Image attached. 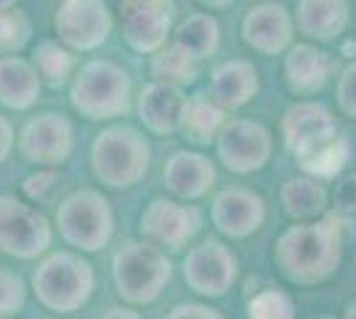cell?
Masks as SVG:
<instances>
[{"mask_svg":"<svg viewBox=\"0 0 356 319\" xmlns=\"http://www.w3.org/2000/svg\"><path fill=\"white\" fill-rule=\"evenodd\" d=\"M348 218L327 213L312 224H293L274 245V263L287 282L312 288L338 272L343 245L348 237Z\"/></svg>","mask_w":356,"mask_h":319,"instance_id":"cell-1","label":"cell"},{"mask_svg":"<svg viewBox=\"0 0 356 319\" xmlns=\"http://www.w3.org/2000/svg\"><path fill=\"white\" fill-rule=\"evenodd\" d=\"M152 149L144 133L131 125H109L93 138L90 170L109 189H131L147 176Z\"/></svg>","mask_w":356,"mask_h":319,"instance_id":"cell-2","label":"cell"},{"mask_svg":"<svg viewBox=\"0 0 356 319\" xmlns=\"http://www.w3.org/2000/svg\"><path fill=\"white\" fill-rule=\"evenodd\" d=\"M134 83L131 75L109 59H93L80 67L70 85V101L88 120H112L128 115Z\"/></svg>","mask_w":356,"mask_h":319,"instance_id":"cell-3","label":"cell"},{"mask_svg":"<svg viewBox=\"0 0 356 319\" xmlns=\"http://www.w3.org/2000/svg\"><path fill=\"white\" fill-rule=\"evenodd\" d=\"M32 288L48 311L72 314L88 304L90 293L96 288V274L83 256L59 250L40 261V266L32 274Z\"/></svg>","mask_w":356,"mask_h":319,"instance_id":"cell-4","label":"cell"},{"mask_svg":"<svg viewBox=\"0 0 356 319\" xmlns=\"http://www.w3.org/2000/svg\"><path fill=\"white\" fill-rule=\"evenodd\" d=\"M173 263L163 247L152 243H125L112 259V277L118 295L131 306H147L160 298L170 282Z\"/></svg>","mask_w":356,"mask_h":319,"instance_id":"cell-5","label":"cell"},{"mask_svg":"<svg viewBox=\"0 0 356 319\" xmlns=\"http://www.w3.org/2000/svg\"><path fill=\"white\" fill-rule=\"evenodd\" d=\"M56 229L67 245L83 253H99L115 234V213L102 192L80 189L59 202Z\"/></svg>","mask_w":356,"mask_h":319,"instance_id":"cell-6","label":"cell"},{"mask_svg":"<svg viewBox=\"0 0 356 319\" xmlns=\"http://www.w3.org/2000/svg\"><path fill=\"white\" fill-rule=\"evenodd\" d=\"M54 240V227L30 202L0 195V256L32 261L43 256Z\"/></svg>","mask_w":356,"mask_h":319,"instance_id":"cell-7","label":"cell"},{"mask_svg":"<svg viewBox=\"0 0 356 319\" xmlns=\"http://www.w3.org/2000/svg\"><path fill=\"white\" fill-rule=\"evenodd\" d=\"M115 19L106 3L99 0H64L54 14V30L70 51H96L109 40Z\"/></svg>","mask_w":356,"mask_h":319,"instance_id":"cell-8","label":"cell"},{"mask_svg":"<svg viewBox=\"0 0 356 319\" xmlns=\"http://www.w3.org/2000/svg\"><path fill=\"white\" fill-rule=\"evenodd\" d=\"M239 277V261L234 250L221 240H205L194 245L184 261L186 285L205 298H221L234 288Z\"/></svg>","mask_w":356,"mask_h":319,"instance_id":"cell-9","label":"cell"},{"mask_svg":"<svg viewBox=\"0 0 356 319\" xmlns=\"http://www.w3.org/2000/svg\"><path fill=\"white\" fill-rule=\"evenodd\" d=\"M216 152L218 160L229 167L232 173H255L266 165L274 154V141L266 125L255 120H226L221 133L216 138Z\"/></svg>","mask_w":356,"mask_h":319,"instance_id":"cell-10","label":"cell"},{"mask_svg":"<svg viewBox=\"0 0 356 319\" xmlns=\"http://www.w3.org/2000/svg\"><path fill=\"white\" fill-rule=\"evenodd\" d=\"M284 147L296 154V160H306L309 154L330 147L335 138H341L332 112L319 101H296L284 109L282 117Z\"/></svg>","mask_w":356,"mask_h":319,"instance_id":"cell-11","label":"cell"},{"mask_svg":"<svg viewBox=\"0 0 356 319\" xmlns=\"http://www.w3.org/2000/svg\"><path fill=\"white\" fill-rule=\"evenodd\" d=\"M16 147L27 163L61 165L72 154V122L61 112H43L24 122Z\"/></svg>","mask_w":356,"mask_h":319,"instance_id":"cell-12","label":"cell"},{"mask_svg":"<svg viewBox=\"0 0 356 319\" xmlns=\"http://www.w3.org/2000/svg\"><path fill=\"white\" fill-rule=\"evenodd\" d=\"M122 38L136 54H157L173 35V3L160 0H128L120 6Z\"/></svg>","mask_w":356,"mask_h":319,"instance_id":"cell-13","label":"cell"},{"mask_svg":"<svg viewBox=\"0 0 356 319\" xmlns=\"http://www.w3.org/2000/svg\"><path fill=\"white\" fill-rule=\"evenodd\" d=\"M202 215L192 205H178L168 197H154L141 213V234L144 240L157 247L178 250L186 243H192L194 234L200 231Z\"/></svg>","mask_w":356,"mask_h":319,"instance_id":"cell-14","label":"cell"},{"mask_svg":"<svg viewBox=\"0 0 356 319\" xmlns=\"http://www.w3.org/2000/svg\"><path fill=\"white\" fill-rule=\"evenodd\" d=\"M210 218H213V224L223 237L245 240V237H250L264 227L266 202L248 186H226L213 197Z\"/></svg>","mask_w":356,"mask_h":319,"instance_id":"cell-15","label":"cell"},{"mask_svg":"<svg viewBox=\"0 0 356 319\" xmlns=\"http://www.w3.org/2000/svg\"><path fill=\"white\" fill-rule=\"evenodd\" d=\"M293 14L282 3H258L242 19V40L261 56H277L293 48Z\"/></svg>","mask_w":356,"mask_h":319,"instance_id":"cell-16","label":"cell"},{"mask_svg":"<svg viewBox=\"0 0 356 319\" xmlns=\"http://www.w3.org/2000/svg\"><path fill=\"white\" fill-rule=\"evenodd\" d=\"M186 101L189 99H186L184 88L152 80L138 93V117L147 131L157 133V136H168V133L181 131Z\"/></svg>","mask_w":356,"mask_h":319,"instance_id":"cell-17","label":"cell"},{"mask_svg":"<svg viewBox=\"0 0 356 319\" xmlns=\"http://www.w3.org/2000/svg\"><path fill=\"white\" fill-rule=\"evenodd\" d=\"M163 179L165 186L176 197L200 199L216 186V165L210 163L205 154L181 149V152L170 154V160L165 163Z\"/></svg>","mask_w":356,"mask_h":319,"instance_id":"cell-18","label":"cell"},{"mask_svg":"<svg viewBox=\"0 0 356 319\" xmlns=\"http://www.w3.org/2000/svg\"><path fill=\"white\" fill-rule=\"evenodd\" d=\"M261 91V80L250 61L229 59L218 64L210 77V99L226 109H239L252 101Z\"/></svg>","mask_w":356,"mask_h":319,"instance_id":"cell-19","label":"cell"},{"mask_svg":"<svg viewBox=\"0 0 356 319\" xmlns=\"http://www.w3.org/2000/svg\"><path fill=\"white\" fill-rule=\"evenodd\" d=\"M43 91V80L27 59L22 56H3L0 59V104L27 112L38 104Z\"/></svg>","mask_w":356,"mask_h":319,"instance_id":"cell-20","label":"cell"},{"mask_svg":"<svg viewBox=\"0 0 356 319\" xmlns=\"http://www.w3.org/2000/svg\"><path fill=\"white\" fill-rule=\"evenodd\" d=\"M330 75V59L325 51L298 43L284 54V83L296 96H312L322 91Z\"/></svg>","mask_w":356,"mask_h":319,"instance_id":"cell-21","label":"cell"},{"mask_svg":"<svg viewBox=\"0 0 356 319\" xmlns=\"http://www.w3.org/2000/svg\"><path fill=\"white\" fill-rule=\"evenodd\" d=\"M351 19V8L343 0H300L296 6V27L319 43L335 40Z\"/></svg>","mask_w":356,"mask_h":319,"instance_id":"cell-22","label":"cell"},{"mask_svg":"<svg viewBox=\"0 0 356 319\" xmlns=\"http://www.w3.org/2000/svg\"><path fill=\"white\" fill-rule=\"evenodd\" d=\"M280 199H282L284 213L300 221V224H312L319 221V215L327 211V189L322 181H314L309 176H300V179H290L282 183L280 189Z\"/></svg>","mask_w":356,"mask_h":319,"instance_id":"cell-23","label":"cell"},{"mask_svg":"<svg viewBox=\"0 0 356 319\" xmlns=\"http://www.w3.org/2000/svg\"><path fill=\"white\" fill-rule=\"evenodd\" d=\"M223 125H226V112L210 96L200 93L186 101L184 120H181V133L186 141H192L197 147H208L210 141L218 138Z\"/></svg>","mask_w":356,"mask_h":319,"instance_id":"cell-24","label":"cell"},{"mask_svg":"<svg viewBox=\"0 0 356 319\" xmlns=\"http://www.w3.org/2000/svg\"><path fill=\"white\" fill-rule=\"evenodd\" d=\"M173 46L189 54L194 61L210 59L221 46V27L210 14L186 16L173 30Z\"/></svg>","mask_w":356,"mask_h":319,"instance_id":"cell-25","label":"cell"},{"mask_svg":"<svg viewBox=\"0 0 356 319\" xmlns=\"http://www.w3.org/2000/svg\"><path fill=\"white\" fill-rule=\"evenodd\" d=\"M149 72L154 75V83H168V85H192L200 75V61H194L189 54L168 43L163 51H157L149 61Z\"/></svg>","mask_w":356,"mask_h":319,"instance_id":"cell-26","label":"cell"},{"mask_svg":"<svg viewBox=\"0 0 356 319\" xmlns=\"http://www.w3.org/2000/svg\"><path fill=\"white\" fill-rule=\"evenodd\" d=\"M30 64L35 67V72L40 75V80H45L54 88H59V85L67 83V77L72 75L74 56L70 48H64L56 40H43L40 46L32 51Z\"/></svg>","mask_w":356,"mask_h":319,"instance_id":"cell-27","label":"cell"},{"mask_svg":"<svg viewBox=\"0 0 356 319\" xmlns=\"http://www.w3.org/2000/svg\"><path fill=\"white\" fill-rule=\"evenodd\" d=\"M348 152H351V149H348V141L341 136V138H335L330 147L309 154L306 160H300L298 165H300V170H303L309 179H314V181H330V179H335L343 167H346Z\"/></svg>","mask_w":356,"mask_h":319,"instance_id":"cell-28","label":"cell"},{"mask_svg":"<svg viewBox=\"0 0 356 319\" xmlns=\"http://www.w3.org/2000/svg\"><path fill=\"white\" fill-rule=\"evenodd\" d=\"M248 319H296V304L284 290L266 288L250 298Z\"/></svg>","mask_w":356,"mask_h":319,"instance_id":"cell-29","label":"cell"},{"mask_svg":"<svg viewBox=\"0 0 356 319\" xmlns=\"http://www.w3.org/2000/svg\"><path fill=\"white\" fill-rule=\"evenodd\" d=\"M32 24L24 11L11 8L0 14V59L3 56H16L22 48L30 43Z\"/></svg>","mask_w":356,"mask_h":319,"instance_id":"cell-30","label":"cell"},{"mask_svg":"<svg viewBox=\"0 0 356 319\" xmlns=\"http://www.w3.org/2000/svg\"><path fill=\"white\" fill-rule=\"evenodd\" d=\"M24 301H27V290L22 277L11 269H0V319L22 311Z\"/></svg>","mask_w":356,"mask_h":319,"instance_id":"cell-31","label":"cell"},{"mask_svg":"<svg viewBox=\"0 0 356 319\" xmlns=\"http://www.w3.org/2000/svg\"><path fill=\"white\" fill-rule=\"evenodd\" d=\"M338 106L348 117L356 120V61H351L343 69L341 80H338Z\"/></svg>","mask_w":356,"mask_h":319,"instance_id":"cell-32","label":"cell"},{"mask_svg":"<svg viewBox=\"0 0 356 319\" xmlns=\"http://www.w3.org/2000/svg\"><path fill=\"white\" fill-rule=\"evenodd\" d=\"M56 186V173H51V170H40V173H30L24 183H22V192H24V197L32 199V202H40L51 195V189Z\"/></svg>","mask_w":356,"mask_h":319,"instance_id":"cell-33","label":"cell"},{"mask_svg":"<svg viewBox=\"0 0 356 319\" xmlns=\"http://www.w3.org/2000/svg\"><path fill=\"white\" fill-rule=\"evenodd\" d=\"M335 213L341 215L356 213V173H346L335 186Z\"/></svg>","mask_w":356,"mask_h":319,"instance_id":"cell-34","label":"cell"},{"mask_svg":"<svg viewBox=\"0 0 356 319\" xmlns=\"http://www.w3.org/2000/svg\"><path fill=\"white\" fill-rule=\"evenodd\" d=\"M168 319H223V314L205 304H178L170 309Z\"/></svg>","mask_w":356,"mask_h":319,"instance_id":"cell-35","label":"cell"},{"mask_svg":"<svg viewBox=\"0 0 356 319\" xmlns=\"http://www.w3.org/2000/svg\"><path fill=\"white\" fill-rule=\"evenodd\" d=\"M14 144H16L14 125L8 122V117L0 115V163L8 160V154H11V149H14Z\"/></svg>","mask_w":356,"mask_h":319,"instance_id":"cell-36","label":"cell"},{"mask_svg":"<svg viewBox=\"0 0 356 319\" xmlns=\"http://www.w3.org/2000/svg\"><path fill=\"white\" fill-rule=\"evenodd\" d=\"M102 319H141V314L136 309H122V306H118V309H109Z\"/></svg>","mask_w":356,"mask_h":319,"instance_id":"cell-37","label":"cell"},{"mask_svg":"<svg viewBox=\"0 0 356 319\" xmlns=\"http://www.w3.org/2000/svg\"><path fill=\"white\" fill-rule=\"evenodd\" d=\"M343 319H356V301L346 306V311H343Z\"/></svg>","mask_w":356,"mask_h":319,"instance_id":"cell-38","label":"cell"},{"mask_svg":"<svg viewBox=\"0 0 356 319\" xmlns=\"http://www.w3.org/2000/svg\"><path fill=\"white\" fill-rule=\"evenodd\" d=\"M11 8H16V3H11V0H0V14H6V11H11Z\"/></svg>","mask_w":356,"mask_h":319,"instance_id":"cell-39","label":"cell"},{"mask_svg":"<svg viewBox=\"0 0 356 319\" xmlns=\"http://www.w3.org/2000/svg\"><path fill=\"white\" fill-rule=\"evenodd\" d=\"M322 319H327V317H322Z\"/></svg>","mask_w":356,"mask_h":319,"instance_id":"cell-40","label":"cell"}]
</instances>
